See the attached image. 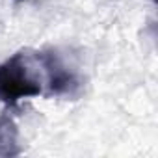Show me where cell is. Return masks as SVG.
<instances>
[{
    "label": "cell",
    "instance_id": "2",
    "mask_svg": "<svg viewBox=\"0 0 158 158\" xmlns=\"http://www.w3.org/2000/svg\"><path fill=\"white\" fill-rule=\"evenodd\" d=\"M21 143H19V128L13 117L4 112L0 114V156H19Z\"/></svg>",
    "mask_w": 158,
    "mask_h": 158
},
{
    "label": "cell",
    "instance_id": "1",
    "mask_svg": "<svg viewBox=\"0 0 158 158\" xmlns=\"http://www.w3.org/2000/svg\"><path fill=\"white\" fill-rule=\"evenodd\" d=\"M47 86L45 50H19L0 63V101L8 106L28 97L47 95Z\"/></svg>",
    "mask_w": 158,
    "mask_h": 158
}]
</instances>
